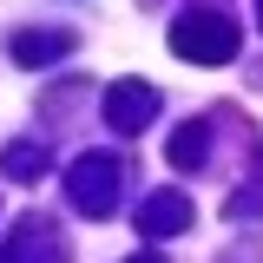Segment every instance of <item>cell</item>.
Here are the masks:
<instances>
[{
  "mask_svg": "<svg viewBox=\"0 0 263 263\" xmlns=\"http://www.w3.org/2000/svg\"><path fill=\"white\" fill-rule=\"evenodd\" d=\"M171 53L191 66H230L237 60V27H230L224 7H191L178 27H171Z\"/></svg>",
  "mask_w": 263,
  "mask_h": 263,
  "instance_id": "obj_1",
  "label": "cell"
},
{
  "mask_svg": "<svg viewBox=\"0 0 263 263\" xmlns=\"http://www.w3.org/2000/svg\"><path fill=\"white\" fill-rule=\"evenodd\" d=\"M66 197H72L79 217H112V204H119V164L105 158V152L79 158L66 171Z\"/></svg>",
  "mask_w": 263,
  "mask_h": 263,
  "instance_id": "obj_2",
  "label": "cell"
},
{
  "mask_svg": "<svg viewBox=\"0 0 263 263\" xmlns=\"http://www.w3.org/2000/svg\"><path fill=\"white\" fill-rule=\"evenodd\" d=\"M152 112H158V86H145V79H112L105 86V125L112 132H145Z\"/></svg>",
  "mask_w": 263,
  "mask_h": 263,
  "instance_id": "obj_3",
  "label": "cell"
},
{
  "mask_svg": "<svg viewBox=\"0 0 263 263\" xmlns=\"http://www.w3.org/2000/svg\"><path fill=\"white\" fill-rule=\"evenodd\" d=\"M138 230L145 237H178V230H191V197L184 191H158L138 204Z\"/></svg>",
  "mask_w": 263,
  "mask_h": 263,
  "instance_id": "obj_4",
  "label": "cell"
},
{
  "mask_svg": "<svg viewBox=\"0 0 263 263\" xmlns=\"http://www.w3.org/2000/svg\"><path fill=\"white\" fill-rule=\"evenodd\" d=\"M164 158L178 164V171H197V164L211 158V125H204V119L178 125V132H171V145H164Z\"/></svg>",
  "mask_w": 263,
  "mask_h": 263,
  "instance_id": "obj_5",
  "label": "cell"
},
{
  "mask_svg": "<svg viewBox=\"0 0 263 263\" xmlns=\"http://www.w3.org/2000/svg\"><path fill=\"white\" fill-rule=\"evenodd\" d=\"M53 53H66L60 33H13V60H20V66H46Z\"/></svg>",
  "mask_w": 263,
  "mask_h": 263,
  "instance_id": "obj_6",
  "label": "cell"
},
{
  "mask_svg": "<svg viewBox=\"0 0 263 263\" xmlns=\"http://www.w3.org/2000/svg\"><path fill=\"white\" fill-rule=\"evenodd\" d=\"M0 164H7L13 178H33V171L46 164V152H40V145H7V152H0Z\"/></svg>",
  "mask_w": 263,
  "mask_h": 263,
  "instance_id": "obj_7",
  "label": "cell"
},
{
  "mask_svg": "<svg viewBox=\"0 0 263 263\" xmlns=\"http://www.w3.org/2000/svg\"><path fill=\"white\" fill-rule=\"evenodd\" d=\"M0 263H33V250H27V243H20V237H13V243L0 250Z\"/></svg>",
  "mask_w": 263,
  "mask_h": 263,
  "instance_id": "obj_8",
  "label": "cell"
},
{
  "mask_svg": "<svg viewBox=\"0 0 263 263\" xmlns=\"http://www.w3.org/2000/svg\"><path fill=\"white\" fill-rule=\"evenodd\" d=\"M125 263H158V250H145V257H125Z\"/></svg>",
  "mask_w": 263,
  "mask_h": 263,
  "instance_id": "obj_9",
  "label": "cell"
},
{
  "mask_svg": "<svg viewBox=\"0 0 263 263\" xmlns=\"http://www.w3.org/2000/svg\"><path fill=\"white\" fill-rule=\"evenodd\" d=\"M257 20H263V0H257Z\"/></svg>",
  "mask_w": 263,
  "mask_h": 263,
  "instance_id": "obj_10",
  "label": "cell"
}]
</instances>
